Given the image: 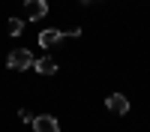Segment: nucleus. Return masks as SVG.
<instances>
[{"instance_id": "nucleus-1", "label": "nucleus", "mask_w": 150, "mask_h": 132, "mask_svg": "<svg viewBox=\"0 0 150 132\" xmlns=\"http://www.w3.org/2000/svg\"><path fill=\"white\" fill-rule=\"evenodd\" d=\"M33 60H36V57L27 51V48H15V51L6 57V66H9V69H15V72H24V69H30V66H33Z\"/></svg>"}, {"instance_id": "nucleus-4", "label": "nucleus", "mask_w": 150, "mask_h": 132, "mask_svg": "<svg viewBox=\"0 0 150 132\" xmlns=\"http://www.w3.org/2000/svg\"><path fill=\"white\" fill-rule=\"evenodd\" d=\"M105 108H108L111 114H120V117H123V114L129 111V99H126L123 93H111L108 99H105Z\"/></svg>"}, {"instance_id": "nucleus-7", "label": "nucleus", "mask_w": 150, "mask_h": 132, "mask_svg": "<svg viewBox=\"0 0 150 132\" xmlns=\"http://www.w3.org/2000/svg\"><path fill=\"white\" fill-rule=\"evenodd\" d=\"M6 33H9V36H21V33H24V21H21V18H9V21H6Z\"/></svg>"}, {"instance_id": "nucleus-2", "label": "nucleus", "mask_w": 150, "mask_h": 132, "mask_svg": "<svg viewBox=\"0 0 150 132\" xmlns=\"http://www.w3.org/2000/svg\"><path fill=\"white\" fill-rule=\"evenodd\" d=\"M48 15V0H24V18L27 21H39Z\"/></svg>"}, {"instance_id": "nucleus-8", "label": "nucleus", "mask_w": 150, "mask_h": 132, "mask_svg": "<svg viewBox=\"0 0 150 132\" xmlns=\"http://www.w3.org/2000/svg\"><path fill=\"white\" fill-rule=\"evenodd\" d=\"M18 117L24 120V123H33V117H30V111H24V108H21V111H18Z\"/></svg>"}, {"instance_id": "nucleus-5", "label": "nucleus", "mask_w": 150, "mask_h": 132, "mask_svg": "<svg viewBox=\"0 0 150 132\" xmlns=\"http://www.w3.org/2000/svg\"><path fill=\"white\" fill-rule=\"evenodd\" d=\"M63 39H66L63 30H42V33H39V45H42V48H57Z\"/></svg>"}, {"instance_id": "nucleus-9", "label": "nucleus", "mask_w": 150, "mask_h": 132, "mask_svg": "<svg viewBox=\"0 0 150 132\" xmlns=\"http://www.w3.org/2000/svg\"><path fill=\"white\" fill-rule=\"evenodd\" d=\"M78 3H84V6H96V3H102V0H78Z\"/></svg>"}, {"instance_id": "nucleus-6", "label": "nucleus", "mask_w": 150, "mask_h": 132, "mask_svg": "<svg viewBox=\"0 0 150 132\" xmlns=\"http://www.w3.org/2000/svg\"><path fill=\"white\" fill-rule=\"evenodd\" d=\"M33 69L39 72V75H54L57 72V63L51 57H39V60H33Z\"/></svg>"}, {"instance_id": "nucleus-3", "label": "nucleus", "mask_w": 150, "mask_h": 132, "mask_svg": "<svg viewBox=\"0 0 150 132\" xmlns=\"http://www.w3.org/2000/svg\"><path fill=\"white\" fill-rule=\"evenodd\" d=\"M33 132H60V123L54 114H39L33 117Z\"/></svg>"}]
</instances>
